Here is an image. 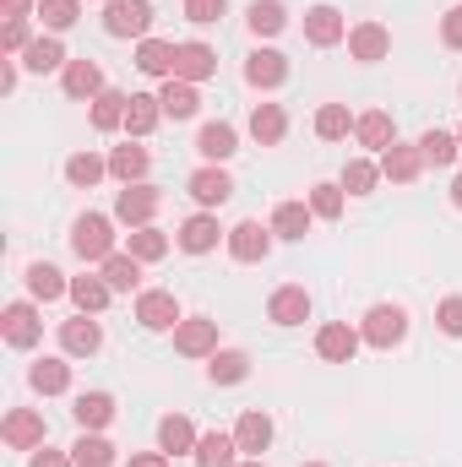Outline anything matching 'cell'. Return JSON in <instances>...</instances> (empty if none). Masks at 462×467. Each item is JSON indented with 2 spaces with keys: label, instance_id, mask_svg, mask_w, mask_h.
<instances>
[{
  "label": "cell",
  "instance_id": "db71d44e",
  "mask_svg": "<svg viewBox=\"0 0 462 467\" xmlns=\"http://www.w3.org/2000/svg\"><path fill=\"white\" fill-rule=\"evenodd\" d=\"M27 467H77V462H71V451H49V446H38Z\"/></svg>",
  "mask_w": 462,
  "mask_h": 467
},
{
  "label": "cell",
  "instance_id": "9c48e42d",
  "mask_svg": "<svg viewBox=\"0 0 462 467\" xmlns=\"http://www.w3.org/2000/svg\"><path fill=\"white\" fill-rule=\"evenodd\" d=\"M174 353H185V358H213V353H218V321H213V316H185V321L174 327Z\"/></svg>",
  "mask_w": 462,
  "mask_h": 467
},
{
  "label": "cell",
  "instance_id": "f35d334b",
  "mask_svg": "<svg viewBox=\"0 0 462 467\" xmlns=\"http://www.w3.org/2000/svg\"><path fill=\"white\" fill-rule=\"evenodd\" d=\"M245 375H250V353L218 348L213 358H207V380H213V386H239Z\"/></svg>",
  "mask_w": 462,
  "mask_h": 467
},
{
  "label": "cell",
  "instance_id": "8d00e7d4",
  "mask_svg": "<svg viewBox=\"0 0 462 467\" xmlns=\"http://www.w3.org/2000/svg\"><path fill=\"white\" fill-rule=\"evenodd\" d=\"M310 223H316L310 202H278V213H272V234H278V239H305Z\"/></svg>",
  "mask_w": 462,
  "mask_h": 467
},
{
  "label": "cell",
  "instance_id": "8992f818",
  "mask_svg": "<svg viewBox=\"0 0 462 467\" xmlns=\"http://www.w3.org/2000/svg\"><path fill=\"white\" fill-rule=\"evenodd\" d=\"M174 77L180 82H213L218 77V49L213 44H202V38H185V44H174Z\"/></svg>",
  "mask_w": 462,
  "mask_h": 467
},
{
  "label": "cell",
  "instance_id": "d590c367",
  "mask_svg": "<svg viewBox=\"0 0 462 467\" xmlns=\"http://www.w3.org/2000/svg\"><path fill=\"white\" fill-rule=\"evenodd\" d=\"M191 457H196V467H234V462H239V441L224 435V430H213V435H202V441H196V451H191Z\"/></svg>",
  "mask_w": 462,
  "mask_h": 467
},
{
  "label": "cell",
  "instance_id": "4316f807",
  "mask_svg": "<svg viewBox=\"0 0 462 467\" xmlns=\"http://www.w3.org/2000/svg\"><path fill=\"white\" fill-rule=\"evenodd\" d=\"M136 71L169 82V77H174V44H169V38H142V44H136Z\"/></svg>",
  "mask_w": 462,
  "mask_h": 467
},
{
  "label": "cell",
  "instance_id": "836d02e7",
  "mask_svg": "<svg viewBox=\"0 0 462 467\" xmlns=\"http://www.w3.org/2000/svg\"><path fill=\"white\" fill-rule=\"evenodd\" d=\"M245 27H250L256 38H278V33L289 27V5H283V0H250Z\"/></svg>",
  "mask_w": 462,
  "mask_h": 467
},
{
  "label": "cell",
  "instance_id": "b9f144b4",
  "mask_svg": "<svg viewBox=\"0 0 462 467\" xmlns=\"http://www.w3.org/2000/svg\"><path fill=\"white\" fill-rule=\"evenodd\" d=\"M338 185H343L348 196H370V191L381 185V163H370V158H348Z\"/></svg>",
  "mask_w": 462,
  "mask_h": 467
},
{
  "label": "cell",
  "instance_id": "f6af8a7d",
  "mask_svg": "<svg viewBox=\"0 0 462 467\" xmlns=\"http://www.w3.org/2000/svg\"><path fill=\"white\" fill-rule=\"evenodd\" d=\"M38 16H44L49 33H66V27L82 22V0H38Z\"/></svg>",
  "mask_w": 462,
  "mask_h": 467
},
{
  "label": "cell",
  "instance_id": "d4e9b609",
  "mask_svg": "<svg viewBox=\"0 0 462 467\" xmlns=\"http://www.w3.org/2000/svg\"><path fill=\"white\" fill-rule=\"evenodd\" d=\"M234 441H239V451H245V457H261V451L272 446V419H267L261 408H245V413H239V424H234Z\"/></svg>",
  "mask_w": 462,
  "mask_h": 467
},
{
  "label": "cell",
  "instance_id": "4dcf8cb0",
  "mask_svg": "<svg viewBox=\"0 0 462 467\" xmlns=\"http://www.w3.org/2000/svg\"><path fill=\"white\" fill-rule=\"evenodd\" d=\"M27 294H33L38 305H49V299H60V294H71V277H66L60 266H49V261H33V266H27Z\"/></svg>",
  "mask_w": 462,
  "mask_h": 467
},
{
  "label": "cell",
  "instance_id": "d6986e66",
  "mask_svg": "<svg viewBox=\"0 0 462 467\" xmlns=\"http://www.w3.org/2000/svg\"><path fill=\"white\" fill-rule=\"evenodd\" d=\"M245 82L261 88V93L283 88V82H289V55H283V49H256V55L245 60Z\"/></svg>",
  "mask_w": 462,
  "mask_h": 467
},
{
  "label": "cell",
  "instance_id": "6da1fadb",
  "mask_svg": "<svg viewBox=\"0 0 462 467\" xmlns=\"http://www.w3.org/2000/svg\"><path fill=\"white\" fill-rule=\"evenodd\" d=\"M71 250H77L82 261L104 266V261L115 255V218H104V213H82V218L71 223Z\"/></svg>",
  "mask_w": 462,
  "mask_h": 467
},
{
  "label": "cell",
  "instance_id": "d6a6232c",
  "mask_svg": "<svg viewBox=\"0 0 462 467\" xmlns=\"http://www.w3.org/2000/svg\"><path fill=\"white\" fill-rule=\"evenodd\" d=\"M196 424L185 419V413H169L163 424H158V451H169V457H185V451H196Z\"/></svg>",
  "mask_w": 462,
  "mask_h": 467
},
{
  "label": "cell",
  "instance_id": "f546056e",
  "mask_svg": "<svg viewBox=\"0 0 462 467\" xmlns=\"http://www.w3.org/2000/svg\"><path fill=\"white\" fill-rule=\"evenodd\" d=\"M158 119H163L158 93H131V104H125V130H131V141L152 136V130H158Z\"/></svg>",
  "mask_w": 462,
  "mask_h": 467
},
{
  "label": "cell",
  "instance_id": "2e32d148",
  "mask_svg": "<svg viewBox=\"0 0 462 467\" xmlns=\"http://www.w3.org/2000/svg\"><path fill=\"white\" fill-rule=\"evenodd\" d=\"M60 88H66V99H77V104H93L99 93H110L99 60H71V66L60 71Z\"/></svg>",
  "mask_w": 462,
  "mask_h": 467
},
{
  "label": "cell",
  "instance_id": "ba28073f",
  "mask_svg": "<svg viewBox=\"0 0 462 467\" xmlns=\"http://www.w3.org/2000/svg\"><path fill=\"white\" fill-rule=\"evenodd\" d=\"M0 332H5V343H11V348H33V343L44 337L38 299H16V305H5V316H0Z\"/></svg>",
  "mask_w": 462,
  "mask_h": 467
},
{
  "label": "cell",
  "instance_id": "484cf974",
  "mask_svg": "<svg viewBox=\"0 0 462 467\" xmlns=\"http://www.w3.org/2000/svg\"><path fill=\"white\" fill-rule=\"evenodd\" d=\"M158 104H163V119H191L196 109H202V93H196V82L169 77V82L158 88Z\"/></svg>",
  "mask_w": 462,
  "mask_h": 467
},
{
  "label": "cell",
  "instance_id": "30bf717a",
  "mask_svg": "<svg viewBox=\"0 0 462 467\" xmlns=\"http://www.w3.org/2000/svg\"><path fill=\"white\" fill-rule=\"evenodd\" d=\"M218 239H229V229L218 223V213H191L180 223V234H174V244L185 255H207V250H218Z\"/></svg>",
  "mask_w": 462,
  "mask_h": 467
},
{
  "label": "cell",
  "instance_id": "83f0119b",
  "mask_svg": "<svg viewBox=\"0 0 462 467\" xmlns=\"http://www.w3.org/2000/svg\"><path fill=\"white\" fill-rule=\"evenodd\" d=\"M353 136H359V147H370V152H386V147L397 141V119L386 115V109H370V115L353 119Z\"/></svg>",
  "mask_w": 462,
  "mask_h": 467
},
{
  "label": "cell",
  "instance_id": "bcb514c9",
  "mask_svg": "<svg viewBox=\"0 0 462 467\" xmlns=\"http://www.w3.org/2000/svg\"><path fill=\"white\" fill-rule=\"evenodd\" d=\"M348 130H353L348 104H321V109H316V136H321V141H343Z\"/></svg>",
  "mask_w": 462,
  "mask_h": 467
},
{
  "label": "cell",
  "instance_id": "60d3db41",
  "mask_svg": "<svg viewBox=\"0 0 462 467\" xmlns=\"http://www.w3.org/2000/svg\"><path fill=\"white\" fill-rule=\"evenodd\" d=\"M419 152H425V163L446 169V163H457L462 141H457V130H425V136H419Z\"/></svg>",
  "mask_w": 462,
  "mask_h": 467
},
{
  "label": "cell",
  "instance_id": "74e56055",
  "mask_svg": "<svg viewBox=\"0 0 462 467\" xmlns=\"http://www.w3.org/2000/svg\"><path fill=\"white\" fill-rule=\"evenodd\" d=\"M99 272H104V283H110L115 294H136V288H142V261H136L131 250H115Z\"/></svg>",
  "mask_w": 462,
  "mask_h": 467
},
{
  "label": "cell",
  "instance_id": "603a6c76",
  "mask_svg": "<svg viewBox=\"0 0 462 467\" xmlns=\"http://www.w3.org/2000/svg\"><path fill=\"white\" fill-rule=\"evenodd\" d=\"M196 152H202L207 163H229L234 152H239V130H234L229 119H207L202 136H196Z\"/></svg>",
  "mask_w": 462,
  "mask_h": 467
},
{
  "label": "cell",
  "instance_id": "816d5d0a",
  "mask_svg": "<svg viewBox=\"0 0 462 467\" xmlns=\"http://www.w3.org/2000/svg\"><path fill=\"white\" fill-rule=\"evenodd\" d=\"M0 44H5V55H22V49L33 44V33H27V16H11V22H5V33H0Z\"/></svg>",
  "mask_w": 462,
  "mask_h": 467
},
{
  "label": "cell",
  "instance_id": "681fc988",
  "mask_svg": "<svg viewBox=\"0 0 462 467\" xmlns=\"http://www.w3.org/2000/svg\"><path fill=\"white\" fill-rule=\"evenodd\" d=\"M436 327H441L446 337H462V294H452V299L436 305Z\"/></svg>",
  "mask_w": 462,
  "mask_h": 467
},
{
  "label": "cell",
  "instance_id": "9a60e30c",
  "mask_svg": "<svg viewBox=\"0 0 462 467\" xmlns=\"http://www.w3.org/2000/svg\"><path fill=\"white\" fill-rule=\"evenodd\" d=\"M348 55H353L359 66H375V60L392 55V33H386L381 22H353V27H348Z\"/></svg>",
  "mask_w": 462,
  "mask_h": 467
},
{
  "label": "cell",
  "instance_id": "4fadbf2b",
  "mask_svg": "<svg viewBox=\"0 0 462 467\" xmlns=\"http://www.w3.org/2000/svg\"><path fill=\"white\" fill-rule=\"evenodd\" d=\"M185 191H191V202H196L202 213H218V207L234 196V180L218 169V163H207V169H196V174L185 180Z\"/></svg>",
  "mask_w": 462,
  "mask_h": 467
},
{
  "label": "cell",
  "instance_id": "cb8c5ba5",
  "mask_svg": "<svg viewBox=\"0 0 462 467\" xmlns=\"http://www.w3.org/2000/svg\"><path fill=\"white\" fill-rule=\"evenodd\" d=\"M71 419H77L82 430H93V435H99V430H110V424H115V397H110V391H82V397L71 402Z\"/></svg>",
  "mask_w": 462,
  "mask_h": 467
},
{
  "label": "cell",
  "instance_id": "5bb4252c",
  "mask_svg": "<svg viewBox=\"0 0 462 467\" xmlns=\"http://www.w3.org/2000/svg\"><path fill=\"white\" fill-rule=\"evenodd\" d=\"M305 44L316 49H332V44H348V22L338 5H310L305 11Z\"/></svg>",
  "mask_w": 462,
  "mask_h": 467
},
{
  "label": "cell",
  "instance_id": "91938a15",
  "mask_svg": "<svg viewBox=\"0 0 462 467\" xmlns=\"http://www.w3.org/2000/svg\"><path fill=\"white\" fill-rule=\"evenodd\" d=\"M305 467H327V462H305Z\"/></svg>",
  "mask_w": 462,
  "mask_h": 467
},
{
  "label": "cell",
  "instance_id": "ac0fdd59",
  "mask_svg": "<svg viewBox=\"0 0 462 467\" xmlns=\"http://www.w3.org/2000/svg\"><path fill=\"white\" fill-rule=\"evenodd\" d=\"M267 321H278V327L310 321V288H305V283H283V288L267 299Z\"/></svg>",
  "mask_w": 462,
  "mask_h": 467
},
{
  "label": "cell",
  "instance_id": "44dd1931",
  "mask_svg": "<svg viewBox=\"0 0 462 467\" xmlns=\"http://www.w3.org/2000/svg\"><path fill=\"white\" fill-rule=\"evenodd\" d=\"M22 66H27L33 77H49V71H66L71 60H66V44H60V33H44V38H33V44L22 49Z\"/></svg>",
  "mask_w": 462,
  "mask_h": 467
},
{
  "label": "cell",
  "instance_id": "6f0895ef",
  "mask_svg": "<svg viewBox=\"0 0 462 467\" xmlns=\"http://www.w3.org/2000/svg\"><path fill=\"white\" fill-rule=\"evenodd\" d=\"M452 207H457V213H462V174H457V180H452Z\"/></svg>",
  "mask_w": 462,
  "mask_h": 467
},
{
  "label": "cell",
  "instance_id": "52a82bcc",
  "mask_svg": "<svg viewBox=\"0 0 462 467\" xmlns=\"http://www.w3.org/2000/svg\"><path fill=\"white\" fill-rule=\"evenodd\" d=\"M136 321H142V332H174L185 316L169 288H147V294H136Z\"/></svg>",
  "mask_w": 462,
  "mask_h": 467
},
{
  "label": "cell",
  "instance_id": "f5cc1de1",
  "mask_svg": "<svg viewBox=\"0 0 462 467\" xmlns=\"http://www.w3.org/2000/svg\"><path fill=\"white\" fill-rule=\"evenodd\" d=\"M441 44H446V49H462V5L441 11Z\"/></svg>",
  "mask_w": 462,
  "mask_h": 467
},
{
  "label": "cell",
  "instance_id": "1f68e13d",
  "mask_svg": "<svg viewBox=\"0 0 462 467\" xmlns=\"http://www.w3.org/2000/svg\"><path fill=\"white\" fill-rule=\"evenodd\" d=\"M27 386H33L38 397H60V391H71V364H66V358H38V364L27 369Z\"/></svg>",
  "mask_w": 462,
  "mask_h": 467
},
{
  "label": "cell",
  "instance_id": "7402d4cb",
  "mask_svg": "<svg viewBox=\"0 0 462 467\" xmlns=\"http://www.w3.org/2000/svg\"><path fill=\"white\" fill-rule=\"evenodd\" d=\"M110 299H115V288L104 283V272H82V277H71V305H77L82 316H104Z\"/></svg>",
  "mask_w": 462,
  "mask_h": 467
},
{
  "label": "cell",
  "instance_id": "7bdbcfd3",
  "mask_svg": "<svg viewBox=\"0 0 462 467\" xmlns=\"http://www.w3.org/2000/svg\"><path fill=\"white\" fill-rule=\"evenodd\" d=\"M71 462H77V467H115V446H110L104 435L82 430V441L71 446Z\"/></svg>",
  "mask_w": 462,
  "mask_h": 467
},
{
  "label": "cell",
  "instance_id": "7c38bea8",
  "mask_svg": "<svg viewBox=\"0 0 462 467\" xmlns=\"http://www.w3.org/2000/svg\"><path fill=\"white\" fill-rule=\"evenodd\" d=\"M104 348V327L93 321V316H71V321H60V353L66 358H93V353Z\"/></svg>",
  "mask_w": 462,
  "mask_h": 467
},
{
  "label": "cell",
  "instance_id": "f1b7e54d",
  "mask_svg": "<svg viewBox=\"0 0 462 467\" xmlns=\"http://www.w3.org/2000/svg\"><path fill=\"white\" fill-rule=\"evenodd\" d=\"M147 169H152V152L147 147H136V141H125L110 152V174H115L120 185H142L147 180Z\"/></svg>",
  "mask_w": 462,
  "mask_h": 467
},
{
  "label": "cell",
  "instance_id": "680465c9",
  "mask_svg": "<svg viewBox=\"0 0 462 467\" xmlns=\"http://www.w3.org/2000/svg\"><path fill=\"white\" fill-rule=\"evenodd\" d=\"M234 467H267V462H261V457H250V462H234Z\"/></svg>",
  "mask_w": 462,
  "mask_h": 467
},
{
  "label": "cell",
  "instance_id": "94428289",
  "mask_svg": "<svg viewBox=\"0 0 462 467\" xmlns=\"http://www.w3.org/2000/svg\"><path fill=\"white\" fill-rule=\"evenodd\" d=\"M457 141H462V125H457Z\"/></svg>",
  "mask_w": 462,
  "mask_h": 467
},
{
  "label": "cell",
  "instance_id": "ffe728a7",
  "mask_svg": "<svg viewBox=\"0 0 462 467\" xmlns=\"http://www.w3.org/2000/svg\"><path fill=\"white\" fill-rule=\"evenodd\" d=\"M359 327H348V321H327L321 332H316V353L327 358V364H348L353 353H359Z\"/></svg>",
  "mask_w": 462,
  "mask_h": 467
},
{
  "label": "cell",
  "instance_id": "ab89813d",
  "mask_svg": "<svg viewBox=\"0 0 462 467\" xmlns=\"http://www.w3.org/2000/svg\"><path fill=\"white\" fill-rule=\"evenodd\" d=\"M104 174H110V158H93V152H71V158H66V180H71L77 191H93Z\"/></svg>",
  "mask_w": 462,
  "mask_h": 467
},
{
  "label": "cell",
  "instance_id": "8fae6325",
  "mask_svg": "<svg viewBox=\"0 0 462 467\" xmlns=\"http://www.w3.org/2000/svg\"><path fill=\"white\" fill-rule=\"evenodd\" d=\"M0 435H5L11 451H38L49 430H44V413H38V408H11L5 424H0Z\"/></svg>",
  "mask_w": 462,
  "mask_h": 467
},
{
  "label": "cell",
  "instance_id": "c3c4849f",
  "mask_svg": "<svg viewBox=\"0 0 462 467\" xmlns=\"http://www.w3.org/2000/svg\"><path fill=\"white\" fill-rule=\"evenodd\" d=\"M125 104H131L125 93H99L93 99V130H120L125 125Z\"/></svg>",
  "mask_w": 462,
  "mask_h": 467
},
{
  "label": "cell",
  "instance_id": "e575fe53",
  "mask_svg": "<svg viewBox=\"0 0 462 467\" xmlns=\"http://www.w3.org/2000/svg\"><path fill=\"white\" fill-rule=\"evenodd\" d=\"M250 136H256V147H278V141L289 136L283 104H256V109H250Z\"/></svg>",
  "mask_w": 462,
  "mask_h": 467
},
{
  "label": "cell",
  "instance_id": "7a4b0ae2",
  "mask_svg": "<svg viewBox=\"0 0 462 467\" xmlns=\"http://www.w3.org/2000/svg\"><path fill=\"white\" fill-rule=\"evenodd\" d=\"M359 337H364L370 348L392 353L408 337V310H403V305H370V316L359 321Z\"/></svg>",
  "mask_w": 462,
  "mask_h": 467
},
{
  "label": "cell",
  "instance_id": "e0dca14e",
  "mask_svg": "<svg viewBox=\"0 0 462 467\" xmlns=\"http://www.w3.org/2000/svg\"><path fill=\"white\" fill-rule=\"evenodd\" d=\"M425 174V152H419V141L408 147V141H392L386 152H381V180H392V185H414Z\"/></svg>",
  "mask_w": 462,
  "mask_h": 467
},
{
  "label": "cell",
  "instance_id": "f907efd6",
  "mask_svg": "<svg viewBox=\"0 0 462 467\" xmlns=\"http://www.w3.org/2000/svg\"><path fill=\"white\" fill-rule=\"evenodd\" d=\"M224 11H229V0H185V22H196V27L218 22Z\"/></svg>",
  "mask_w": 462,
  "mask_h": 467
},
{
  "label": "cell",
  "instance_id": "7dc6e473",
  "mask_svg": "<svg viewBox=\"0 0 462 467\" xmlns=\"http://www.w3.org/2000/svg\"><path fill=\"white\" fill-rule=\"evenodd\" d=\"M310 213L327 218V223H338V218H343V185H332V180L310 185Z\"/></svg>",
  "mask_w": 462,
  "mask_h": 467
},
{
  "label": "cell",
  "instance_id": "3957f363",
  "mask_svg": "<svg viewBox=\"0 0 462 467\" xmlns=\"http://www.w3.org/2000/svg\"><path fill=\"white\" fill-rule=\"evenodd\" d=\"M272 239H278V234H272V223L245 218V223H234V229H229V239H224V244H229V255L239 261V266H256V261H267V255H272Z\"/></svg>",
  "mask_w": 462,
  "mask_h": 467
},
{
  "label": "cell",
  "instance_id": "11a10c76",
  "mask_svg": "<svg viewBox=\"0 0 462 467\" xmlns=\"http://www.w3.org/2000/svg\"><path fill=\"white\" fill-rule=\"evenodd\" d=\"M125 467H169V451H131Z\"/></svg>",
  "mask_w": 462,
  "mask_h": 467
},
{
  "label": "cell",
  "instance_id": "ee69618b",
  "mask_svg": "<svg viewBox=\"0 0 462 467\" xmlns=\"http://www.w3.org/2000/svg\"><path fill=\"white\" fill-rule=\"evenodd\" d=\"M131 255L147 266V261H163L169 255V234L158 229V223H147V229H131Z\"/></svg>",
  "mask_w": 462,
  "mask_h": 467
},
{
  "label": "cell",
  "instance_id": "9f6ffc18",
  "mask_svg": "<svg viewBox=\"0 0 462 467\" xmlns=\"http://www.w3.org/2000/svg\"><path fill=\"white\" fill-rule=\"evenodd\" d=\"M0 5H5V22H11V16H27V11H33V0H0Z\"/></svg>",
  "mask_w": 462,
  "mask_h": 467
},
{
  "label": "cell",
  "instance_id": "277c9868",
  "mask_svg": "<svg viewBox=\"0 0 462 467\" xmlns=\"http://www.w3.org/2000/svg\"><path fill=\"white\" fill-rule=\"evenodd\" d=\"M152 0H104V33L110 38H147Z\"/></svg>",
  "mask_w": 462,
  "mask_h": 467
},
{
  "label": "cell",
  "instance_id": "5b68a950",
  "mask_svg": "<svg viewBox=\"0 0 462 467\" xmlns=\"http://www.w3.org/2000/svg\"><path fill=\"white\" fill-rule=\"evenodd\" d=\"M158 207H163V196H158V185H125L115 196V223H125V229H147L152 218H158Z\"/></svg>",
  "mask_w": 462,
  "mask_h": 467
}]
</instances>
